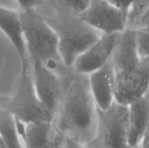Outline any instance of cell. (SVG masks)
Segmentation results:
<instances>
[{
    "label": "cell",
    "mask_w": 149,
    "mask_h": 148,
    "mask_svg": "<svg viewBox=\"0 0 149 148\" xmlns=\"http://www.w3.org/2000/svg\"><path fill=\"white\" fill-rule=\"evenodd\" d=\"M63 80V91L52 122L63 136L87 145L97 131V108L89 86L88 75L73 71Z\"/></svg>",
    "instance_id": "cell-1"
},
{
    "label": "cell",
    "mask_w": 149,
    "mask_h": 148,
    "mask_svg": "<svg viewBox=\"0 0 149 148\" xmlns=\"http://www.w3.org/2000/svg\"><path fill=\"white\" fill-rule=\"evenodd\" d=\"M23 40L29 59H36L64 77L73 71L64 65L58 49L57 36L36 9L19 10Z\"/></svg>",
    "instance_id": "cell-2"
},
{
    "label": "cell",
    "mask_w": 149,
    "mask_h": 148,
    "mask_svg": "<svg viewBox=\"0 0 149 148\" xmlns=\"http://www.w3.org/2000/svg\"><path fill=\"white\" fill-rule=\"evenodd\" d=\"M55 11L43 15L57 36L60 55L64 65L71 68L77 57L94 43L101 33L71 13Z\"/></svg>",
    "instance_id": "cell-3"
},
{
    "label": "cell",
    "mask_w": 149,
    "mask_h": 148,
    "mask_svg": "<svg viewBox=\"0 0 149 148\" xmlns=\"http://www.w3.org/2000/svg\"><path fill=\"white\" fill-rule=\"evenodd\" d=\"M19 82L14 96L6 107L17 120L24 123L53 121V117L36 94L30 73V65L21 67Z\"/></svg>",
    "instance_id": "cell-4"
},
{
    "label": "cell",
    "mask_w": 149,
    "mask_h": 148,
    "mask_svg": "<svg viewBox=\"0 0 149 148\" xmlns=\"http://www.w3.org/2000/svg\"><path fill=\"white\" fill-rule=\"evenodd\" d=\"M128 106L116 103L106 110L97 109V131L109 148H129Z\"/></svg>",
    "instance_id": "cell-5"
},
{
    "label": "cell",
    "mask_w": 149,
    "mask_h": 148,
    "mask_svg": "<svg viewBox=\"0 0 149 148\" xmlns=\"http://www.w3.org/2000/svg\"><path fill=\"white\" fill-rule=\"evenodd\" d=\"M149 58L133 68L115 73L114 101L128 106L148 93Z\"/></svg>",
    "instance_id": "cell-6"
},
{
    "label": "cell",
    "mask_w": 149,
    "mask_h": 148,
    "mask_svg": "<svg viewBox=\"0 0 149 148\" xmlns=\"http://www.w3.org/2000/svg\"><path fill=\"white\" fill-rule=\"evenodd\" d=\"M77 16L101 33H120L126 28V15L106 0H89Z\"/></svg>",
    "instance_id": "cell-7"
},
{
    "label": "cell",
    "mask_w": 149,
    "mask_h": 148,
    "mask_svg": "<svg viewBox=\"0 0 149 148\" xmlns=\"http://www.w3.org/2000/svg\"><path fill=\"white\" fill-rule=\"evenodd\" d=\"M29 63L31 65V78L36 94L54 118L63 91V77L36 59H29Z\"/></svg>",
    "instance_id": "cell-8"
},
{
    "label": "cell",
    "mask_w": 149,
    "mask_h": 148,
    "mask_svg": "<svg viewBox=\"0 0 149 148\" xmlns=\"http://www.w3.org/2000/svg\"><path fill=\"white\" fill-rule=\"evenodd\" d=\"M119 33H101L76 59L71 68L73 71L82 75H89L107 63L111 57Z\"/></svg>",
    "instance_id": "cell-9"
},
{
    "label": "cell",
    "mask_w": 149,
    "mask_h": 148,
    "mask_svg": "<svg viewBox=\"0 0 149 148\" xmlns=\"http://www.w3.org/2000/svg\"><path fill=\"white\" fill-rule=\"evenodd\" d=\"M90 91L99 110H106L114 102L115 71L111 59L88 75Z\"/></svg>",
    "instance_id": "cell-10"
},
{
    "label": "cell",
    "mask_w": 149,
    "mask_h": 148,
    "mask_svg": "<svg viewBox=\"0 0 149 148\" xmlns=\"http://www.w3.org/2000/svg\"><path fill=\"white\" fill-rule=\"evenodd\" d=\"M141 60L135 45V30L125 28L118 35L111 57L115 73L133 68Z\"/></svg>",
    "instance_id": "cell-11"
},
{
    "label": "cell",
    "mask_w": 149,
    "mask_h": 148,
    "mask_svg": "<svg viewBox=\"0 0 149 148\" xmlns=\"http://www.w3.org/2000/svg\"><path fill=\"white\" fill-rule=\"evenodd\" d=\"M16 124L24 148H46L58 131L52 121L24 123L16 119Z\"/></svg>",
    "instance_id": "cell-12"
},
{
    "label": "cell",
    "mask_w": 149,
    "mask_h": 148,
    "mask_svg": "<svg viewBox=\"0 0 149 148\" xmlns=\"http://www.w3.org/2000/svg\"><path fill=\"white\" fill-rule=\"evenodd\" d=\"M0 30L11 41L20 57L21 67L30 65L23 40L20 11L0 6Z\"/></svg>",
    "instance_id": "cell-13"
},
{
    "label": "cell",
    "mask_w": 149,
    "mask_h": 148,
    "mask_svg": "<svg viewBox=\"0 0 149 148\" xmlns=\"http://www.w3.org/2000/svg\"><path fill=\"white\" fill-rule=\"evenodd\" d=\"M129 113V148L138 146L144 135L148 131V93L128 105Z\"/></svg>",
    "instance_id": "cell-14"
},
{
    "label": "cell",
    "mask_w": 149,
    "mask_h": 148,
    "mask_svg": "<svg viewBox=\"0 0 149 148\" xmlns=\"http://www.w3.org/2000/svg\"><path fill=\"white\" fill-rule=\"evenodd\" d=\"M0 139L5 148H24L17 129L16 119L7 109L0 107Z\"/></svg>",
    "instance_id": "cell-15"
},
{
    "label": "cell",
    "mask_w": 149,
    "mask_h": 148,
    "mask_svg": "<svg viewBox=\"0 0 149 148\" xmlns=\"http://www.w3.org/2000/svg\"><path fill=\"white\" fill-rule=\"evenodd\" d=\"M149 0H133L126 15V28H149Z\"/></svg>",
    "instance_id": "cell-16"
},
{
    "label": "cell",
    "mask_w": 149,
    "mask_h": 148,
    "mask_svg": "<svg viewBox=\"0 0 149 148\" xmlns=\"http://www.w3.org/2000/svg\"><path fill=\"white\" fill-rule=\"evenodd\" d=\"M48 7L61 12L78 15L85 9L89 0H45Z\"/></svg>",
    "instance_id": "cell-17"
},
{
    "label": "cell",
    "mask_w": 149,
    "mask_h": 148,
    "mask_svg": "<svg viewBox=\"0 0 149 148\" xmlns=\"http://www.w3.org/2000/svg\"><path fill=\"white\" fill-rule=\"evenodd\" d=\"M135 30V45L141 59L149 58V28Z\"/></svg>",
    "instance_id": "cell-18"
},
{
    "label": "cell",
    "mask_w": 149,
    "mask_h": 148,
    "mask_svg": "<svg viewBox=\"0 0 149 148\" xmlns=\"http://www.w3.org/2000/svg\"><path fill=\"white\" fill-rule=\"evenodd\" d=\"M20 7V10L36 9L39 7H48L45 0H16Z\"/></svg>",
    "instance_id": "cell-19"
},
{
    "label": "cell",
    "mask_w": 149,
    "mask_h": 148,
    "mask_svg": "<svg viewBox=\"0 0 149 148\" xmlns=\"http://www.w3.org/2000/svg\"><path fill=\"white\" fill-rule=\"evenodd\" d=\"M106 1L127 15L128 10L130 7L133 0H106Z\"/></svg>",
    "instance_id": "cell-20"
},
{
    "label": "cell",
    "mask_w": 149,
    "mask_h": 148,
    "mask_svg": "<svg viewBox=\"0 0 149 148\" xmlns=\"http://www.w3.org/2000/svg\"><path fill=\"white\" fill-rule=\"evenodd\" d=\"M64 139L65 137L59 131H58L55 137L52 139L46 148H64Z\"/></svg>",
    "instance_id": "cell-21"
},
{
    "label": "cell",
    "mask_w": 149,
    "mask_h": 148,
    "mask_svg": "<svg viewBox=\"0 0 149 148\" xmlns=\"http://www.w3.org/2000/svg\"><path fill=\"white\" fill-rule=\"evenodd\" d=\"M90 148H109L103 138L98 134H96L95 137L88 143Z\"/></svg>",
    "instance_id": "cell-22"
},
{
    "label": "cell",
    "mask_w": 149,
    "mask_h": 148,
    "mask_svg": "<svg viewBox=\"0 0 149 148\" xmlns=\"http://www.w3.org/2000/svg\"><path fill=\"white\" fill-rule=\"evenodd\" d=\"M65 137V136H64ZM64 148H90L88 144L84 145L71 139L65 137L64 139Z\"/></svg>",
    "instance_id": "cell-23"
},
{
    "label": "cell",
    "mask_w": 149,
    "mask_h": 148,
    "mask_svg": "<svg viewBox=\"0 0 149 148\" xmlns=\"http://www.w3.org/2000/svg\"><path fill=\"white\" fill-rule=\"evenodd\" d=\"M148 131L144 135V136L143 137V139H141V141L140 142V143L138 144V147L139 148H148Z\"/></svg>",
    "instance_id": "cell-24"
},
{
    "label": "cell",
    "mask_w": 149,
    "mask_h": 148,
    "mask_svg": "<svg viewBox=\"0 0 149 148\" xmlns=\"http://www.w3.org/2000/svg\"><path fill=\"white\" fill-rule=\"evenodd\" d=\"M0 144H1V145H2V146H3V147H4V145H3V143H2V142H1V139H0ZM4 148H5V147H4Z\"/></svg>",
    "instance_id": "cell-25"
},
{
    "label": "cell",
    "mask_w": 149,
    "mask_h": 148,
    "mask_svg": "<svg viewBox=\"0 0 149 148\" xmlns=\"http://www.w3.org/2000/svg\"><path fill=\"white\" fill-rule=\"evenodd\" d=\"M0 148H4V147H3V146H2V145H1V144H0Z\"/></svg>",
    "instance_id": "cell-26"
}]
</instances>
